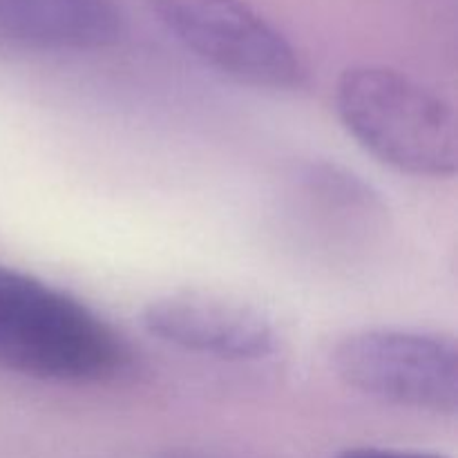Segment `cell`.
Listing matches in <instances>:
<instances>
[{"label": "cell", "mask_w": 458, "mask_h": 458, "mask_svg": "<svg viewBox=\"0 0 458 458\" xmlns=\"http://www.w3.org/2000/svg\"><path fill=\"white\" fill-rule=\"evenodd\" d=\"M161 25L206 65L264 89H298L307 65L280 30L242 0H150Z\"/></svg>", "instance_id": "cell-4"}, {"label": "cell", "mask_w": 458, "mask_h": 458, "mask_svg": "<svg viewBox=\"0 0 458 458\" xmlns=\"http://www.w3.org/2000/svg\"><path fill=\"white\" fill-rule=\"evenodd\" d=\"M159 458H215L210 454H201V452H191V450H173V452H165Z\"/></svg>", "instance_id": "cell-8"}, {"label": "cell", "mask_w": 458, "mask_h": 458, "mask_svg": "<svg viewBox=\"0 0 458 458\" xmlns=\"http://www.w3.org/2000/svg\"><path fill=\"white\" fill-rule=\"evenodd\" d=\"M340 123L371 157L414 177H452L458 168L454 106L385 65H353L335 85Z\"/></svg>", "instance_id": "cell-2"}, {"label": "cell", "mask_w": 458, "mask_h": 458, "mask_svg": "<svg viewBox=\"0 0 458 458\" xmlns=\"http://www.w3.org/2000/svg\"><path fill=\"white\" fill-rule=\"evenodd\" d=\"M334 458H447L434 452H410V450H385V447H353L340 452Z\"/></svg>", "instance_id": "cell-7"}, {"label": "cell", "mask_w": 458, "mask_h": 458, "mask_svg": "<svg viewBox=\"0 0 458 458\" xmlns=\"http://www.w3.org/2000/svg\"><path fill=\"white\" fill-rule=\"evenodd\" d=\"M0 367L49 383H110L132 369V349L79 298L0 264Z\"/></svg>", "instance_id": "cell-1"}, {"label": "cell", "mask_w": 458, "mask_h": 458, "mask_svg": "<svg viewBox=\"0 0 458 458\" xmlns=\"http://www.w3.org/2000/svg\"><path fill=\"white\" fill-rule=\"evenodd\" d=\"M141 318L161 343L226 362L271 360L282 344L267 311L215 291H170L150 300Z\"/></svg>", "instance_id": "cell-5"}, {"label": "cell", "mask_w": 458, "mask_h": 458, "mask_svg": "<svg viewBox=\"0 0 458 458\" xmlns=\"http://www.w3.org/2000/svg\"><path fill=\"white\" fill-rule=\"evenodd\" d=\"M123 34L116 0H0V38L25 47L89 52L112 47Z\"/></svg>", "instance_id": "cell-6"}, {"label": "cell", "mask_w": 458, "mask_h": 458, "mask_svg": "<svg viewBox=\"0 0 458 458\" xmlns=\"http://www.w3.org/2000/svg\"><path fill=\"white\" fill-rule=\"evenodd\" d=\"M331 367L347 387L385 405L438 416L458 411V347L452 335L367 327L335 343Z\"/></svg>", "instance_id": "cell-3"}]
</instances>
